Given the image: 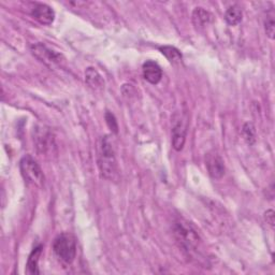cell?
I'll list each match as a JSON object with an SVG mask.
<instances>
[{
    "label": "cell",
    "instance_id": "obj_2",
    "mask_svg": "<svg viewBox=\"0 0 275 275\" xmlns=\"http://www.w3.org/2000/svg\"><path fill=\"white\" fill-rule=\"evenodd\" d=\"M174 236L176 241L188 256L196 252L199 248L200 238L197 230L190 222L180 218L174 222Z\"/></svg>",
    "mask_w": 275,
    "mask_h": 275
},
{
    "label": "cell",
    "instance_id": "obj_18",
    "mask_svg": "<svg viewBox=\"0 0 275 275\" xmlns=\"http://www.w3.org/2000/svg\"><path fill=\"white\" fill-rule=\"evenodd\" d=\"M106 122L108 127L111 129L112 132H114V134H118V120H116V118H115V116H114V115L111 112H106Z\"/></svg>",
    "mask_w": 275,
    "mask_h": 275
},
{
    "label": "cell",
    "instance_id": "obj_19",
    "mask_svg": "<svg viewBox=\"0 0 275 275\" xmlns=\"http://www.w3.org/2000/svg\"><path fill=\"white\" fill-rule=\"evenodd\" d=\"M264 218L266 220V224H269V225L273 228L274 227V212L272 210H269V211H266L264 213Z\"/></svg>",
    "mask_w": 275,
    "mask_h": 275
},
{
    "label": "cell",
    "instance_id": "obj_4",
    "mask_svg": "<svg viewBox=\"0 0 275 275\" xmlns=\"http://www.w3.org/2000/svg\"><path fill=\"white\" fill-rule=\"evenodd\" d=\"M20 173L28 184L41 187L44 183V176L39 164L30 155H26L20 162Z\"/></svg>",
    "mask_w": 275,
    "mask_h": 275
},
{
    "label": "cell",
    "instance_id": "obj_13",
    "mask_svg": "<svg viewBox=\"0 0 275 275\" xmlns=\"http://www.w3.org/2000/svg\"><path fill=\"white\" fill-rule=\"evenodd\" d=\"M85 81L92 88H101L104 86V80L94 68H88L85 72Z\"/></svg>",
    "mask_w": 275,
    "mask_h": 275
},
{
    "label": "cell",
    "instance_id": "obj_14",
    "mask_svg": "<svg viewBox=\"0 0 275 275\" xmlns=\"http://www.w3.org/2000/svg\"><path fill=\"white\" fill-rule=\"evenodd\" d=\"M159 50H160L162 54L166 56V58H167L173 64H180V62H182V60H183L182 53H180V50L174 46H162Z\"/></svg>",
    "mask_w": 275,
    "mask_h": 275
},
{
    "label": "cell",
    "instance_id": "obj_12",
    "mask_svg": "<svg viewBox=\"0 0 275 275\" xmlns=\"http://www.w3.org/2000/svg\"><path fill=\"white\" fill-rule=\"evenodd\" d=\"M36 142H37V148L42 153H46L48 150H52L53 139L52 136L48 130H40L38 134L36 136Z\"/></svg>",
    "mask_w": 275,
    "mask_h": 275
},
{
    "label": "cell",
    "instance_id": "obj_1",
    "mask_svg": "<svg viewBox=\"0 0 275 275\" xmlns=\"http://www.w3.org/2000/svg\"><path fill=\"white\" fill-rule=\"evenodd\" d=\"M98 166L101 174L106 180H114L118 178V168L113 146L108 136L101 138L99 143Z\"/></svg>",
    "mask_w": 275,
    "mask_h": 275
},
{
    "label": "cell",
    "instance_id": "obj_15",
    "mask_svg": "<svg viewBox=\"0 0 275 275\" xmlns=\"http://www.w3.org/2000/svg\"><path fill=\"white\" fill-rule=\"evenodd\" d=\"M243 18L242 10L236 6H232L226 11L225 13V20L227 23L231 26H236L240 24Z\"/></svg>",
    "mask_w": 275,
    "mask_h": 275
},
{
    "label": "cell",
    "instance_id": "obj_3",
    "mask_svg": "<svg viewBox=\"0 0 275 275\" xmlns=\"http://www.w3.org/2000/svg\"><path fill=\"white\" fill-rule=\"evenodd\" d=\"M53 250L56 257L62 262L70 264L76 256V242L70 234H62L57 236L53 243Z\"/></svg>",
    "mask_w": 275,
    "mask_h": 275
},
{
    "label": "cell",
    "instance_id": "obj_11",
    "mask_svg": "<svg viewBox=\"0 0 275 275\" xmlns=\"http://www.w3.org/2000/svg\"><path fill=\"white\" fill-rule=\"evenodd\" d=\"M192 22L196 27H206L212 22V14L204 8H196L192 12Z\"/></svg>",
    "mask_w": 275,
    "mask_h": 275
},
{
    "label": "cell",
    "instance_id": "obj_6",
    "mask_svg": "<svg viewBox=\"0 0 275 275\" xmlns=\"http://www.w3.org/2000/svg\"><path fill=\"white\" fill-rule=\"evenodd\" d=\"M188 122L182 114H176L173 116L172 126V146L176 150H182L186 140Z\"/></svg>",
    "mask_w": 275,
    "mask_h": 275
},
{
    "label": "cell",
    "instance_id": "obj_7",
    "mask_svg": "<svg viewBox=\"0 0 275 275\" xmlns=\"http://www.w3.org/2000/svg\"><path fill=\"white\" fill-rule=\"evenodd\" d=\"M206 164L208 174L211 176L212 178L220 180L225 174V164H224V160L218 154H208Z\"/></svg>",
    "mask_w": 275,
    "mask_h": 275
},
{
    "label": "cell",
    "instance_id": "obj_16",
    "mask_svg": "<svg viewBox=\"0 0 275 275\" xmlns=\"http://www.w3.org/2000/svg\"><path fill=\"white\" fill-rule=\"evenodd\" d=\"M242 134L244 139L248 141V144H252L255 142V128L252 124H250V122H248V124H245L243 126Z\"/></svg>",
    "mask_w": 275,
    "mask_h": 275
},
{
    "label": "cell",
    "instance_id": "obj_5",
    "mask_svg": "<svg viewBox=\"0 0 275 275\" xmlns=\"http://www.w3.org/2000/svg\"><path fill=\"white\" fill-rule=\"evenodd\" d=\"M32 53L37 57V58L42 62L46 66L53 68L55 66H60L62 62L64 60V56L60 53H57L55 50L48 48L43 43H37L30 46Z\"/></svg>",
    "mask_w": 275,
    "mask_h": 275
},
{
    "label": "cell",
    "instance_id": "obj_8",
    "mask_svg": "<svg viewBox=\"0 0 275 275\" xmlns=\"http://www.w3.org/2000/svg\"><path fill=\"white\" fill-rule=\"evenodd\" d=\"M32 16L42 25H50L55 18L54 10L44 4H36L32 10Z\"/></svg>",
    "mask_w": 275,
    "mask_h": 275
},
{
    "label": "cell",
    "instance_id": "obj_17",
    "mask_svg": "<svg viewBox=\"0 0 275 275\" xmlns=\"http://www.w3.org/2000/svg\"><path fill=\"white\" fill-rule=\"evenodd\" d=\"M264 28H266V34L270 39H274V34H275V22L274 16L272 14L266 16V18L264 20Z\"/></svg>",
    "mask_w": 275,
    "mask_h": 275
},
{
    "label": "cell",
    "instance_id": "obj_9",
    "mask_svg": "<svg viewBox=\"0 0 275 275\" xmlns=\"http://www.w3.org/2000/svg\"><path fill=\"white\" fill-rule=\"evenodd\" d=\"M143 78L150 84H158L162 78V70L155 62L148 60L143 64Z\"/></svg>",
    "mask_w": 275,
    "mask_h": 275
},
{
    "label": "cell",
    "instance_id": "obj_10",
    "mask_svg": "<svg viewBox=\"0 0 275 275\" xmlns=\"http://www.w3.org/2000/svg\"><path fill=\"white\" fill-rule=\"evenodd\" d=\"M42 254V246L38 245L32 250L27 260V273L28 274H39V259Z\"/></svg>",
    "mask_w": 275,
    "mask_h": 275
}]
</instances>
